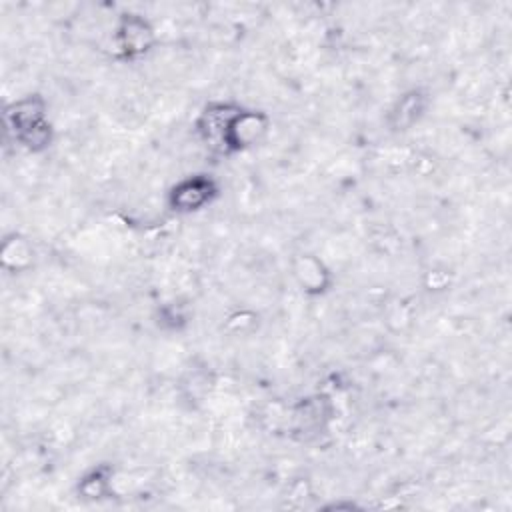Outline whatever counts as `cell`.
Instances as JSON below:
<instances>
[{
    "label": "cell",
    "mask_w": 512,
    "mask_h": 512,
    "mask_svg": "<svg viewBox=\"0 0 512 512\" xmlns=\"http://www.w3.org/2000/svg\"><path fill=\"white\" fill-rule=\"evenodd\" d=\"M222 192L224 188L220 178L208 172H190L170 184L164 200L174 214L196 216L208 210L216 200H220Z\"/></svg>",
    "instance_id": "cell-1"
}]
</instances>
